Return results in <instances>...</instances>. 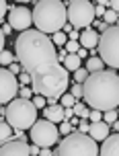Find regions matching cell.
<instances>
[{"instance_id": "cell-1", "label": "cell", "mask_w": 119, "mask_h": 156, "mask_svg": "<svg viewBox=\"0 0 119 156\" xmlns=\"http://www.w3.org/2000/svg\"><path fill=\"white\" fill-rule=\"evenodd\" d=\"M15 55L25 72L33 78V93L45 99H62L66 94L70 74L58 58L51 37L37 29L21 33L15 41Z\"/></svg>"}, {"instance_id": "cell-2", "label": "cell", "mask_w": 119, "mask_h": 156, "mask_svg": "<svg viewBox=\"0 0 119 156\" xmlns=\"http://www.w3.org/2000/svg\"><path fill=\"white\" fill-rule=\"evenodd\" d=\"M84 101L93 111H115L119 107V74L109 70L95 72L84 82Z\"/></svg>"}, {"instance_id": "cell-3", "label": "cell", "mask_w": 119, "mask_h": 156, "mask_svg": "<svg viewBox=\"0 0 119 156\" xmlns=\"http://www.w3.org/2000/svg\"><path fill=\"white\" fill-rule=\"evenodd\" d=\"M68 23V6L60 0H41L33 8V25L41 33L56 35Z\"/></svg>"}, {"instance_id": "cell-4", "label": "cell", "mask_w": 119, "mask_h": 156, "mask_svg": "<svg viewBox=\"0 0 119 156\" xmlns=\"http://www.w3.org/2000/svg\"><path fill=\"white\" fill-rule=\"evenodd\" d=\"M8 123L15 129H31L33 125L37 123V107L35 103L29 99H15L12 103H8L6 107V115H4Z\"/></svg>"}, {"instance_id": "cell-5", "label": "cell", "mask_w": 119, "mask_h": 156, "mask_svg": "<svg viewBox=\"0 0 119 156\" xmlns=\"http://www.w3.org/2000/svg\"><path fill=\"white\" fill-rule=\"evenodd\" d=\"M56 156H101V148L88 133L74 132L60 142Z\"/></svg>"}, {"instance_id": "cell-6", "label": "cell", "mask_w": 119, "mask_h": 156, "mask_svg": "<svg viewBox=\"0 0 119 156\" xmlns=\"http://www.w3.org/2000/svg\"><path fill=\"white\" fill-rule=\"evenodd\" d=\"M96 10L95 4H90L88 0H74L68 2V23L72 29H88L90 25H95Z\"/></svg>"}, {"instance_id": "cell-7", "label": "cell", "mask_w": 119, "mask_h": 156, "mask_svg": "<svg viewBox=\"0 0 119 156\" xmlns=\"http://www.w3.org/2000/svg\"><path fill=\"white\" fill-rule=\"evenodd\" d=\"M99 58L107 66L119 68V27L113 25L105 33H101L99 41Z\"/></svg>"}, {"instance_id": "cell-8", "label": "cell", "mask_w": 119, "mask_h": 156, "mask_svg": "<svg viewBox=\"0 0 119 156\" xmlns=\"http://www.w3.org/2000/svg\"><path fill=\"white\" fill-rule=\"evenodd\" d=\"M58 138H60V129L56 127V123H51L47 119H39L31 127V140L39 148H49L58 144Z\"/></svg>"}, {"instance_id": "cell-9", "label": "cell", "mask_w": 119, "mask_h": 156, "mask_svg": "<svg viewBox=\"0 0 119 156\" xmlns=\"http://www.w3.org/2000/svg\"><path fill=\"white\" fill-rule=\"evenodd\" d=\"M19 93H21V88H19V78L10 70L2 68V70H0V101L4 103V105H8V103L15 101V97Z\"/></svg>"}, {"instance_id": "cell-10", "label": "cell", "mask_w": 119, "mask_h": 156, "mask_svg": "<svg viewBox=\"0 0 119 156\" xmlns=\"http://www.w3.org/2000/svg\"><path fill=\"white\" fill-rule=\"evenodd\" d=\"M8 21H10V27L16 29V31H29V27L33 25V10H29L27 6H12L10 8V15H8Z\"/></svg>"}, {"instance_id": "cell-11", "label": "cell", "mask_w": 119, "mask_h": 156, "mask_svg": "<svg viewBox=\"0 0 119 156\" xmlns=\"http://www.w3.org/2000/svg\"><path fill=\"white\" fill-rule=\"evenodd\" d=\"M0 156H31V146L23 140H12L8 144H2Z\"/></svg>"}, {"instance_id": "cell-12", "label": "cell", "mask_w": 119, "mask_h": 156, "mask_svg": "<svg viewBox=\"0 0 119 156\" xmlns=\"http://www.w3.org/2000/svg\"><path fill=\"white\" fill-rule=\"evenodd\" d=\"M111 125L105 123V121H96V123H90V129H88V136L95 142H105L109 136H111Z\"/></svg>"}, {"instance_id": "cell-13", "label": "cell", "mask_w": 119, "mask_h": 156, "mask_svg": "<svg viewBox=\"0 0 119 156\" xmlns=\"http://www.w3.org/2000/svg\"><path fill=\"white\" fill-rule=\"evenodd\" d=\"M80 45L84 47V49H93V47H99V41H101V35H99V31L96 29H93V27H88V29H84V31L80 33Z\"/></svg>"}, {"instance_id": "cell-14", "label": "cell", "mask_w": 119, "mask_h": 156, "mask_svg": "<svg viewBox=\"0 0 119 156\" xmlns=\"http://www.w3.org/2000/svg\"><path fill=\"white\" fill-rule=\"evenodd\" d=\"M43 117L51 123H64L66 121V109L62 105H47L43 111Z\"/></svg>"}, {"instance_id": "cell-15", "label": "cell", "mask_w": 119, "mask_h": 156, "mask_svg": "<svg viewBox=\"0 0 119 156\" xmlns=\"http://www.w3.org/2000/svg\"><path fill=\"white\" fill-rule=\"evenodd\" d=\"M101 156H119V133H113L103 142Z\"/></svg>"}, {"instance_id": "cell-16", "label": "cell", "mask_w": 119, "mask_h": 156, "mask_svg": "<svg viewBox=\"0 0 119 156\" xmlns=\"http://www.w3.org/2000/svg\"><path fill=\"white\" fill-rule=\"evenodd\" d=\"M80 64H82V60L78 58V54H68V58L64 60V68L68 72H78L80 70Z\"/></svg>"}, {"instance_id": "cell-17", "label": "cell", "mask_w": 119, "mask_h": 156, "mask_svg": "<svg viewBox=\"0 0 119 156\" xmlns=\"http://www.w3.org/2000/svg\"><path fill=\"white\" fill-rule=\"evenodd\" d=\"M12 125L8 123L6 119H2L0 121V140H2V144H8V142H12L10 138H12Z\"/></svg>"}, {"instance_id": "cell-18", "label": "cell", "mask_w": 119, "mask_h": 156, "mask_svg": "<svg viewBox=\"0 0 119 156\" xmlns=\"http://www.w3.org/2000/svg\"><path fill=\"white\" fill-rule=\"evenodd\" d=\"M103 68H105V62L99 58V55H93V58H88V62H86V70L88 72H103Z\"/></svg>"}, {"instance_id": "cell-19", "label": "cell", "mask_w": 119, "mask_h": 156, "mask_svg": "<svg viewBox=\"0 0 119 156\" xmlns=\"http://www.w3.org/2000/svg\"><path fill=\"white\" fill-rule=\"evenodd\" d=\"M76 97H74V94H70V93H66L62 97V99H60V105H62L64 109H74V107H76Z\"/></svg>"}, {"instance_id": "cell-20", "label": "cell", "mask_w": 119, "mask_h": 156, "mask_svg": "<svg viewBox=\"0 0 119 156\" xmlns=\"http://www.w3.org/2000/svg\"><path fill=\"white\" fill-rule=\"evenodd\" d=\"M117 21H119V15L115 10H111V8H107V12H105V16H103V23L113 27V25H117Z\"/></svg>"}, {"instance_id": "cell-21", "label": "cell", "mask_w": 119, "mask_h": 156, "mask_svg": "<svg viewBox=\"0 0 119 156\" xmlns=\"http://www.w3.org/2000/svg\"><path fill=\"white\" fill-rule=\"evenodd\" d=\"M74 115H78L80 119H88L90 111H88V107L84 105V103H76V107H74Z\"/></svg>"}, {"instance_id": "cell-22", "label": "cell", "mask_w": 119, "mask_h": 156, "mask_svg": "<svg viewBox=\"0 0 119 156\" xmlns=\"http://www.w3.org/2000/svg\"><path fill=\"white\" fill-rule=\"evenodd\" d=\"M51 41H54V45H60V47L64 45V47H66V43L70 41V37H68L64 31H60V33H56V35L51 37Z\"/></svg>"}, {"instance_id": "cell-23", "label": "cell", "mask_w": 119, "mask_h": 156, "mask_svg": "<svg viewBox=\"0 0 119 156\" xmlns=\"http://www.w3.org/2000/svg\"><path fill=\"white\" fill-rule=\"evenodd\" d=\"M12 60H15V55L10 54L8 49H2V54H0V62H2V68H10L12 66Z\"/></svg>"}, {"instance_id": "cell-24", "label": "cell", "mask_w": 119, "mask_h": 156, "mask_svg": "<svg viewBox=\"0 0 119 156\" xmlns=\"http://www.w3.org/2000/svg\"><path fill=\"white\" fill-rule=\"evenodd\" d=\"M88 76H90V72H88L86 68H80L78 72H74V80H76L78 84H84L88 80Z\"/></svg>"}, {"instance_id": "cell-25", "label": "cell", "mask_w": 119, "mask_h": 156, "mask_svg": "<svg viewBox=\"0 0 119 156\" xmlns=\"http://www.w3.org/2000/svg\"><path fill=\"white\" fill-rule=\"evenodd\" d=\"M64 49H66V51H68V54H78L80 49H82V45H80V41H68V43H66V47H64Z\"/></svg>"}, {"instance_id": "cell-26", "label": "cell", "mask_w": 119, "mask_h": 156, "mask_svg": "<svg viewBox=\"0 0 119 156\" xmlns=\"http://www.w3.org/2000/svg\"><path fill=\"white\" fill-rule=\"evenodd\" d=\"M103 119H105V123H109V125H113L115 121H119V113H117V109L115 111H107L103 115Z\"/></svg>"}, {"instance_id": "cell-27", "label": "cell", "mask_w": 119, "mask_h": 156, "mask_svg": "<svg viewBox=\"0 0 119 156\" xmlns=\"http://www.w3.org/2000/svg\"><path fill=\"white\" fill-rule=\"evenodd\" d=\"M58 129H60V133H62V136H66V138H68V136H72V133H74V125L68 123V121H64V123H60V127H58Z\"/></svg>"}, {"instance_id": "cell-28", "label": "cell", "mask_w": 119, "mask_h": 156, "mask_svg": "<svg viewBox=\"0 0 119 156\" xmlns=\"http://www.w3.org/2000/svg\"><path fill=\"white\" fill-rule=\"evenodd\" d=\"M70 94H74L76 99H78V97H84V86H82V84H78V82H76V84L72 86Z\"/></svg>"}, {"instance_id": "cell-29", "label": "cell", "mask_w": 119, "mask_h": 156, "mask_svg": "<svg viewBox=\"0 0 119 156\" xmlns=\"http://www.w3.org/2000/svg\"><path fill=\"white\" fill-rule=\"evenodd\" d=\"M33 103H35V107H37V109H43V107H45V103H47V99H45V97H41V94H35V97H33Z\"/></svg>"}, {"instance_id": "cell-30", "label": "cell", "mask_w": 119, "mask_h": 156, "mask_svg": "<svg viewBox=\"0 0 119 156\" xmlns=\"http://www.w3.org/2000/svg\"><path fill=\"white\" fill-rule=\"evenodd\" d=\"M105 4H107V6H109V2H96V4H95L96 16H105V12H107V10H105Z\"/></svg>"}, {"instance_id": "cell-31", "label": "cell", "mask_w": 119, "mask_h": 156, "mask_svg": "<svg viewBox=\"0 0 119 156\" xmlns=\"http://www.w3.org/2000/svg\"><path fill=\"white\" fill-rule=\"evenodd\" d=\"M19 82H23V84H29V82H31V84H33V78L31 76H29V72H21V74H19Z\"/></svg>"}, {"instance_id": "cell-32", "label": "cell", "mask_w": 119, "mask_h": 156, "mask_svg": "<svg viewBox=\"0 0 119 156\" xmlns=\"http://www.w3.org/2000/svg\"><path fill=\"white\" fill-rule=\"evenodd\" d=\"M90 123H96V121H101V119H103V113H101V111H90Z\"/></svg>"}, {"instance_id": "cell-33", "label": "cell", "mask_w": 119, "mask_h": 156, "mask_svg": "<svg viewBox=\"0 0 119 156\" xmlns=\"http://www.w3.org/2000/svg\"><path fill=\"white\" fill-rule=\"evenodd\" d=\"M19 94H21V99H29V101H33V99H31L33 90H31V88H21V93H19Z\"/></svg>"}, {"instance_id": "cell-34", "label": "cell", "mask_w": 119, "mask_h": 156, "mask_svg": "<svg viewBox=\"0 0 119 156\" xmlns=\"http://www.w3.org/2000/svg\"><path fill=\"white\" fill-rule=\"evenodd\" d=\"M88 129H90V123L86 119H80V133H88Z\"/></svg>"}, {"instance_id": "cell-35", "label": "cell", "mask_w": 119, "mask_h": 156, "mask_svg": "<svg viewBox=\"0 0 119 156\" xmlns=\"http://www.w3.org/2000/svg\"><path fill=\"white\" fill-rule=\"evenodd\" d=\"M8 70H10V72H12V74L16 76V74H21V72H23V66H21V64H12Z\"/></svg>"}, {"instance_id": "cell-36", "label": "cell", "mask_w": 119, "mask_h": 156, "mask_svg": "<svg viewBox=\"0 0 119 156\" xmlns=\"http://www.w3.org/2000/svg\"><path fill=\"white\" fill-rule=\"evenodd\" d=\"M109 8H111V10H115V12L119 15V0H113V2H109Z\"/></svg>"}, {"instance_id": "cell-37", "label": "cell", "mask_w": 119, "mask_h": 156, "mask_svg": "<svg viewBox=\"0 0 119 156\" xmlns=\"http://www.w3.org/2000/svg\"><path fill=\"white\" fill-rule=\"evenodd\" d=\"M15 138H16V140H23V142H25V132H23V129H16Z\"/></svg>"}, {"instance_id": "cell-38", "label": "cell", "mask_w": 119, "mask_h": 156, "mask_svg": "<svg viewBox=\"0 0 119 156\" xmlns=\"http://www.w3.org/2000/svg\"><path fill=\"white\" fill-rule=\"evenodd\" d=\"M31 154L33 156H39L41 154V148H39V146H31Z\"/></svg>"}, {"instance_id": "cell-39", "label": "cell", "mask_w": 119, "mask_h": 156, "mask_svg": "<svg viewBox=\"0 0 119 156\" xmlns=\"http://www.w3.org/2000/svg\"><path fill=\"white\" fill-rule=\"evenodd\" d=\"M0 15L4 19V15H6V2H0Z\"/></svg>"}, {"instance_id": "cell-40", "label": "cell", "mask_w": 119, "mask_h": 156, "mask_svg": "<svg viewBox=\"0 0 119 156\" xmlns=\"http://www.w3.org/2000/svg\"><path fill=\"white\" fill-rule=\"evenodd\" d=\"M10 29H12V27H10V25H4V27H2V35H4V37H6L8 33H10Z\"/></svg>"}, {"instance_id": "cell-41", "label": "cell", "mask_w": 119, "mask_h": 156, "mask_svg": "<svg viewBox=\"0 0 119 156\" xmlns=\"http://www.w3.org/2000/svg\"><path fill=\"white\" fill-rule=\"evenodd\" d=\"M51 154H54V152H51L49 148H43V150H41V154H39V156H51Z\"/></svg>"}, {"instance_id": "cell-42", "label": "cell", "mask_w": 119, "mask_h": 156, "mask_svg": "<svg viewBox=\"0 0 119 156\" xmlns=\"http://www.w3.org/2000/svg\"><path fill=\"white\" fill-rule=\"evenodd\" d=\"M72 117H74V109H66V119L72 121Z\"/></svg>"}, {"instance_id": "cell-43", "label": "cell", "mask_w": 119, "mask_h": 156, "mask_svg": "<svg viewBox=\"0 0 119 156\" xmlns=\"http://www.w3.org/2000/svg\"><path fill=\"white\" fill-rule=\"evenodd\" d=\"M86 54H88V49H84V47H82V49L78 51V58L82 60V58H86Z\"/></svg>"}, {"instance_id": "cell-44", "label": "cell", "mask_w": 119, "mask_h": 156, "mask_svg": "<svg viewBox=\"0 0 119 156\" xmlns=\"http://www.w3.org/2000/svg\"><path fill=\"white\" fill-rule=\"evenodd\" d=\"M113 129H115V133H119V121H115V123H113Z\"/></svg>"}]
</instances>
